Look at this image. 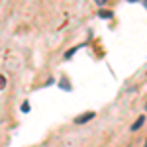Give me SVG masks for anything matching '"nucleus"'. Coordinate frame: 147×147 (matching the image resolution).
I'll return each mask as SVG.
<instances>
[{"label":"nucleus","instance_id":"nucleus-1","mask_svg":"<svg viewBox=\"0 0 147 147\" xmlns=\"http://www.w3.org/2000/svg\"><path fill=\"white\" fill-rule=\"evenodd\" d=\"M92 118H94V114H92V112H86V114H82V116H79L75 122H77V124H84V122H88V120H92Z\"/></svg>","mask_w":147,"mask_h":147},{"label":"nucleus","instance_id":"nucleus-2","mask_svg":"<svg viewBox=\"0 0 147 147\" xmlns=\"http://www.w3.org/2000/svg\"><path fill=\"white\" fill-rule=\"evenodd\" d=\"M143 122H145V118H143V116H141V118H137V122L131 125V129H134V131H136V129H139V127L143 125Z\"/></svg>","mask_w":147,"mask_h":147},{"label":"nucleus","instance_id":"nucleus-3","mask_svg":"<svg viewBox=\"0 0 147 147\" xmlns=\"http://www.w3.org/2000/svg\"><path fill=\"white\" fill-rule=\"evenodd\" d=\"M100 18H106V20H108V18H112V12H110V10H102L100 12Z\"/></svg>","mask_w":147,"mask_h":147},{"label":"nucleus","instance_id":"nucleus-4","mask_svg":"<svg viewBox=\"0 0 147 147\" xmlns=\"http://www.w3.org/2000/svg\"><path fill=\"white\" fill-rule=\"evenodd\" d=\"M22 110H24V112H28V110H30V104H28V102H24V104H22Z\"/></svg>","mask_w":147,"mask_h":147},{"label":"nucleus","instance_id":"nucleus-5","mask_svg":"<svg viewBox=\"0 0 147 147\" xmlns=\"http://www.w3.org/2000/svg\"><path fill=\"white\" fill-rule=\"evenodd\" d=\"M96 2H98V4H102V2H106V0H96Z\"/></svg>","mask_w":147,"mask_h":147},{"label":"nucleus","instance_id":"nucleus-6","mask_svg":"<svg viewBox=\"0 0 147 147\" xmlns=\"http://www.w3.org/2000/svg\"><path fill=\"white\" fill-rule=\"evenodd\" d=\"M127 2H137V0H127Z\"/></svg>","mask_w":147,"mask_h":147},{"label":"nucleus","instance_id":"nucleus-7","mask_svg":"<svg viewBox=\"0 0 147 147\" xmlns=\"http://www.w3.org/2000/svg\"><path fill=\"white\" fill-rule=\"evenodd\" d=\"M145 110H147V104H145Z\"/></svg>","mask_w":147,"mask_h":147},{"label":"nucleus","instance_id":"nucleus-8","mask_svg":"<svg viewBox=\"0 0 147 147\" xmlns=\"http://www.w3.org/2000/svg\"><path fill=\"white\" fill-rule=\"evenodd\" d=\"M145 147H147V143H145Z\"/></svg>","mask_w":147,"mask_h":147}]
</instances>
